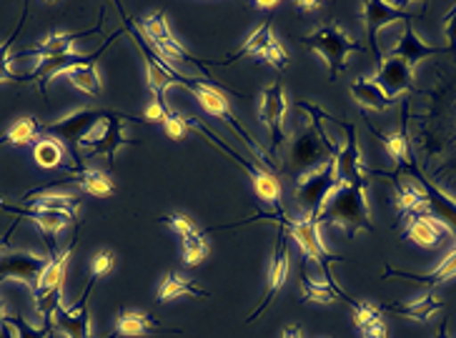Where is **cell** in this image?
I'll list each match as a JSON object with an SVG mask.
<instances>
[{
    "label": "cell",
    "mask_w": 456,
    "mask_h": 338,
    "mask_svg": "<svg viewBox=\"0 0 456 338\" xmlns=\"http://www.w3.org/2000/svg\"><path fill=\"white\" fill-rule=\"evenodd\" d=\"M316 223H336L346 229L349 238L362 230H374L371 216H369V196H366V181L359 183H344L341 189L331 193V198L323 203V208L316 216Z\"/></svg>",
    "instance_id": "obj_1"
},
{
    "label": "cell",
    "mask_w": 456,
    "mask_h": 338,
    "mask_svg": "<svg viewBox=\"0 0 456 338\" xmlns=\"http://www.w3.org/2000/svg\"><path fill=\"white\" fill-rule=\"evenodd\" d=\"M269 221H279V223H281L283 229H286V236H291L294 244L301 248L304 258H309V261H314V263L322 269L323 281H329L331 286H338L336 284L334 273H331V266L346 261V258L334 256V254L323 245L322 233H319V223H316L314 218L304 216V213L289 218L286 213H281V216H269Z\"/></svg>",
    "instance_id": "obj_2"
},
{
    "label": "cell",
    "mask_w": 456,
    "mask_h": 338,
    "mask_svg": "<svg viewBox=\"0 0 456 338\" xmlns=\"http://www.w3.org/2000/svg\"><path fill=\"white\" fill-rule=\"evenodd\" d=\"M110 113H113V110L108 109L73 110V113H68L66 118H61V121L43 123V135H45V138L61 141V146H66L70 161L76 163L73 171H83V158L81 153H78V146H81L83 138L91 133L98 123L106 121Z\"/></svg>",
    "instance_id": "obj_3"
},
{
    "label": "cell",
    "mask_w": 456,
    "mask_h": 338,
    "mask_svg": "<svg viewBox=\"0 0 456 338\" xmlns=\"http://www.w3.org/2000/svg\"><path fill=\"white\" fill-rule=\"evenodd\" d=\"M301 41H304V45H309V51L322 55L323 63L329 66V78L331 81H336L341 76V70H346V60H349L351 53H363L366 51L356 41H351L336 23H326V26L316 28L314 33L304 36Z\"/></svg>",
    "instance_id": "obj_4"
},
{
    "label": "cell",
    "mask_w": 456,
    "mask_h": 338,
    "mask_svg": "<svg viewBox=\"0 0 456 338\" xmlns=\"http://www.w3.org/2000/svg\"><path fill=\"white\" fill-rule=\"evenodd\" d=\"M341 189V181L336 176V163L326 161L311 171H304L296 176V201L304 216L316 221L323 203L331 198L334 190Z\"/></svg>",
    "instance_id": "obj_5"
},
{
    "label": "cell",
    "mask_w": 456,
    "mask_h": 338,
    "mask_svg": "<svg viewBox=\"0 0 456 338\" xmlns=\"http://www.w3.org/2000/svg\"><path fill=\"white\" fill-rule=\"evenodd\" d=\"M78 238V236H76ZM76 238L73 244L68 245L66 251L55 254L51 261H48V269L43 270L41 281L36 286L33 296H36V311L43 318V326H53L55 311L61 309V296H63V278H66L68 261L73 256V245H76Z\"/></svg>",
    "instance_id": "obj_6"
},
{
    "label": "cell",
    "mask_w": 456,
    "mask_h": 338,
    "mask_svg": "<svg viewBox=\"0 0 456 338\" xmlns=\"http://www.w3.org/2000/svg\"><path fill=\"white\" fill-rule=\"evenodd\" d=\"M123 121L141 123L143 118L123 116V113H116V110H113L106 121L98 123L94 131L83 138L78 149H86L88 156H103L108 161V165H113V161H116V150L123 149V146H138V141H131L128 135L123 133Z\"/></svg>",
    "instance_id": "obj_7"
},
{
    "label": "cell",
    "mask_w": 456,
    "mask_h": 338,
    "mask_svg": "<svg viewBox=\"0 0 456 338\" xmlns=\"http://www.w3.org/2000/svg\"><path fill=\"white\" fill-rule=\"evenodd\" d=\"M135 28H138V33H141L146 41H151V45H153V53L159 55L166 66L175 68L178 63H191V66L203 68L201 60H196V58L188 53L181 43L175 41V36L171 33L168 20H166V15L163 13L148 15V18H143V20H141Z\"/></svg>",
    "instance_id": "obj_8"
},
{
    "label": "cell",
    "mask_w": 456,
    "mask_h": 338,
    "mask_svg": "<svg viewBox=\"0 0 456 338\" xmlns=\"http://www.w3.org/2000/svg\"><path fill=\"white\" fill-rule=\"evenodd\" d=\"M186 91H191V93H193V98H196V101L201 103V109L206 110L208 116H216L218 121L228 123V125H231V131L239 135L243 143H246L248 149L254 150L258 158H264V161L269 163V156L264 153V149H261V146L256 143L251 135L243 131L241 123L236 121L233 110H231V106H228L226 95H224V91H221V88H218L216 83H211V81H196V83H193V85H191V88H186Z\"/></svg>",
    "instance_id": "obj_9"
},
{
    "label": "cell",
    "mask_w": 456,
    "mask_h": 338,
    "mask_svg": "<svg viewBox=\"0 0 456 338\" xmlns=\"http://www.w3.org/2000/svg\"><path fill=\"white\" fill-rule=\"evenodd\" d=\"M121 33H116V36H110L101 48H95L94 53H78V51H73V53L66 55H55V58H41L38 60V66L36 70L30 73V76H18V83H26V81H36L38 83V91L45 95V88H48V83L53 81L55 76H68L70 70H76V68H86V66H95V60L103 55L110 43L116 41Z\"/></svg>",
    "instance_id": "obj_10"
},
{
    "label": "cell",
    "mask_w": 456,
    "mask_h": 338,
    "mask_svg": "<svg viewBox=\"0 0 456 338\" xmlns=\"http://www.w3.org/2000/svg\"><path fill=\"white\" fill-rule=\"evenodd\" d=\"M336 150L329 141V135L323 133V128L319 125V121L309 123V128L301 135H296V141L291 143V168H296L298 173L304 171H311L316 165H322L326 161H334Z\"/></svg>",
    "instance_id": "obj_11"
},
{
    "label": "cell",
    "mask_w": 456,
    "mask_h": 338,
    "mask_svg": "<svg viewBox=\"0 0 456 338\" xmlns=\"http://www.w3.org/2000/svg\"><path fill=\"white\" fill-rule=\"evenodd\" d=\"M414 15H421V11H409V8H402L396 3H384V0H366L362 3V18L363 26H366V33H369V48L374 53L376 66L381 60V51H379V30L384 26H389L394 20H411Z\"/></svg>",
    "instance_id": "obj_12"
},
{
    "label": "cell",
    "mask_w": 456,
    "mask_h": 338,
    "mask_svg": "<svg viewBox=\"0 0 456 338\" xmlns=\"http://www.w3.org/2000/svg\"><path fill=\"white\" fill-rule=\"evenodd\" d=\"M246 55H248V58H258V60H266V63L273 68H283L286 63H289V53H286V48H283L281 41L276 38L273 28L266 26V23L256 28L254 33L243 41V45L239 48V53L231 55L228 60L233 63V60L246 58Z\"/></svg>",
    "instance_id": "obj_13"
},
{
    "label": "cell",
    "mask_w": 456,
    "mask_h": 338,
    "mask_svg": "<svg viewBox=\"0 0 456 338\" xmlns=\"http://www.w3.org/2000/svg\"><path fill=\"white\" fill-rule=\"evenodd\" d=\"M374 83L384 91L387 98L396 101L406 91H414V66H409L399 55H381L379 66H376Z\"/></svg>",
    "instance_id": "obj_14"
},
{
    "label": "cell",
    "mask_w": 456,
    "mask_h": 338,
    "mask_svg": "<svg viewBox=\"0 0 456 338\" xmlns=\"http://www.w3.org/2000/svg\"><path fill=\"white\" fill-rule=\"evenodd\" d=\"M289 266H291V254H289V241H286V229L279 223V236H276V248H273V258L269 266V286L266 294L258 301L256 311L248 316V321H256L261 313L269 309L271 303L276 301V296L281 294V288L289 281Z\"/></svg>",
    "instance_id": "obj_15"
},
{
    "label": "cell",
    "mask_w": 456,
    "mask_h": 338,
    "mask_svg": "<svg viewBox=\"0 0 456 338\" xmlns=\"http://www.w3.org/2000/svg\"><path fill=\"white\" fill-rule=\"evenodd\" d=\"M289 113V103H286V93L283 88L276 83V85H269L261 91V98H258V121L264 123L269 128L271 133V149L279 150L286 141V131H283V118Z\"/></svg>",
    "instance_id": "obj_16"
},
{
    "label": "cell",
    "mask_w": 456,
    "mask_h": 338,
    "mask_svg": "<svg viewBox=\"0 0 456 338\" xmlns=\"http://www.w3.org/2000/svg\"><path fill=\"white\" fill-rule=\"evenodd\" d=\"M403 173H411L416 178V183L421 186L424 190V196H427V203H429V216L436 218L439 223H442L446 233H452L456 238V201L449 196V193H444L439 186H434L429 178L421 176L419 173V168H416L414 158L403 165Z\"/></svg>",
    "instance_id": "obj_17"
},
{
    "label": "cell",
    "mask_w": 456,
    "mask_h": 338,
    "mask_svg": "<svg viewBox=\"0 0 456 338\" xmlns=\"http://www.w3.org/2000/svg\"><path fill=\"white\" fill-rule=\"evenodd\" d=\"M341 128L346 131V141L338 146L336 150V176L344 183H359V181H366L369 171L363 165L362 149H359V135H356V125L351 123H341Z\"/></svg>",
    "instance_id": "obj_18"
},
{
    "label": "cell",
    "mask_w": 456,
    "mask_h": 338,
    "mask_svg": "<svg viewBox=\"0 0 456 338\" xmlns=\"http://www.w3.org/2000/svg\"><path fill=\"white\" fill-rule=\"evenodd\" d=\"M98 286V278L88 281V288L81 296V301L73 309H58L53 316V328L61 331L68 338H91V318H88V301L94 296V288Z\"/></svg>",
    "instance_id": "obj_19"
},
{
    "label": "cell",
    "mask_w": 456,
    "mask_h": 338,
    "mask_svg": "<svg viewBox=\"0 0 456 338\" xmlns=\"http://www.w3.org/2000/svg\"><path fill=\"white\" fill-rule=\"evenodd\" d=\"M45 269H48V258L36 256V254L13 251V254L0 256V281L3 278H18V281L30 286V291H36Z\"/></svg>",
    "instance_id": "obj_20"
},
{
    "label": "cell",
    "mask_w": 456,
    "mask_h": 338,
    "mask_svg": "<svg viewBox=\"0 0 456 338\" xmlns=\"http://www.w3.org/2000/svg\"><path fill=\"white\" fill-rule=\"evenodd\" d=\"M0 211H5V213H15V216L33 221V223L41 229L43 236H45V241H48L51 258L58 254V251H55V236H58L63 229H68V226L76 221V218L66 216V213H55V211H36V208H20V205H13V203H5V201H0Z\"/></svg>",
    "instance_id": "obj_21"
},
{
    "label": "cell",
    "mask_w": 456,
    "mask_h": 338,
    "mask_svg": "<svg viewBox=\"0 0 456 338\" xmlns=\"http://www.w3.org/2000/svg\"><path fill=\"white\" fill-rule=\"evenodd\" d=\"M103 28V13L98 18V26L88 28V30H78V33H68V30H55L51 36H45L41 43H36L33 48H28L26 53L20 55H38V58H55V55H66L76 51V43L86 38V36H94Z\"/></svg>",
    "instance_id": "obj_22"
},
{
    "label": "cell",
    "mask_w": 456,
    "mask_h": 338,
    "mask_svg": "<svg viewBox=\"0 0 456 338\" xmlns=\"http://www.w3.org/2000/svg\"><path fill=\"white\" fill-rule=\"evenodd\" d=\"M396 189V208H399V218H416V216H429V203L421 186L416 183V178L411 173H403L402 178L394 181Z\"/></svg>",
    "instance_id": "obj_23"
},
{
    "label": "cell",
    "mask_w": 456,
    "mask_h": 338,
    "mask_svg": "<svg viewBox=\"0 0 456 338\" xmlns=\"http://www.w3.org/2000/svg\"><path fill=\"white\" fill-rule=\"evenodd\" d=\"M66 183L81 186L88 196H95V198H110V196H113V181H110V176H108L106 171H98V168H83V171H76L73 176L61 178V181H53V183H48V186L28 190V193H43V190L58 189V186H66Z\"/></svg>",
    "instance_id": "obj_24"
},
{
    "label": "cell",
    "mask_w": 456,
    "mask_h": 338,
    "mask_svg": "<svg viewBox=\"0 0 456 338\" xmlns=\"http://www.w3.org/2000/svg\"><path fill=\"white\" fill-rule=\"evenodd\" d=\"M163 334L159 321L146 311H135V309H123L116 316V331L110 336L101 338H138V336H156Z\"/></svg>",
    "instance_id": "obj_25"
},
{
    "label": "cell",
    "mask_w": 456,
    "mask_h": 338,
    "mask_svg": "<svg viewBox=\"0 0 456 338\" xmlns=\"http://www.w3.org/2000/svg\"><path fill=\"white\" fill-rule=\"evenodd\" d=\"M454 276H456V248L449 254V256L444 258L436 269L429 270V273H411V270H402V269H394V266H387V270H384V276H381V278H403V281H411V284L434 288V286H442L444 281H449V278H454Z\"/></svg>",
    "instance_id": "obj_26"
},
{
    "label": "cell",
    "mask_w": 456,
    "mask_h": 338,
    "mask_svg": "<svg viewBox=\"0 0 456 338\" xmlns=\"http://www.w3.org/2000/svg\"><path fill=\"white\" fill-rule=\"evenodd\" d=\"M351 318L363 338H387L384 313L371 301H351Z\"/></svg>",
    "instance_id": "obj_27"
},
{
    "label": "cell",
    "mask_w": 456,
    "mask_h": 338,
    "mask_svg": "<svg viewBox=\"0 0 456 338\" xmlns=\"http://www.w3.org/2000/svg\"><path fill=\"white\" fill-rule=\"evenodd\" d=\"M446 48H434V45H429V43H424L419 36L414 33V28H403V33L399 36V41H396V45L391 48L389 53L391 55H399V58H403L409 66H414L419 60H424V58H431V55H439L444 53Z\"/></svg>",
    "instance_id": "obj_28"
},
{
    "label": "cell",
    "mask_w": 456,
    "mask_h": 338,
    "mask_svg": "<svg viewBox=\"0 0 456 338\" xmlns=\"http://www.w3.org/2000/svg\"><path fill=\"white\" fill-rule=\"evenodd\" d=\"M20 201L30 203V208H36V211H55V213H66V216L73 218H76V211L81 205L78 198L66 196V193H51V190H45V193H26Z\"/></svg>",
    "instance_id": "obj_29"
},
{
    "label": "cell",
    "mask_w": 456,
    "mask_h": 338,
    "mask_svg": "<svg viewBox=\"0 0 456 338\" xmlns=\"http://www.w3.org/2000/svg\"><path fill=\"white\" fill-rule=\"evenodd\" d=\"M439 309H442V301L434 296V294H421V296H416L414 301L387 306V311L389 313H396V316H403V318H411V321H419V324H427Z\"/></svg>",
    "instance_id": "obj_30"
},
{
    "label": "cell",
    "mask_w": 456,
    "mask_h": 338,
    "mask_svg": "<svg viewBox=\"0 0 456 338\" xmlns=\"http://www.w3.org/2000/svg\"><path fill=\"white\" fill-rule=\"evenodd\" d=\"M181 296H196V298H208L211 294L208 291H203L201 286L193 284L188 276L183 273H178V270H171L166 278L159 286V301L161 303H168V301H174V298Z\"/></svg>",
    "instance_id": "obj_31"
},
{
    "label": "cell",
    "mask_w": 456,
    "mask_h": 338,
    "mask_svg": "<svg viewBox=\"0 0 456 338\" xmlns=\"http://www.w3.org/2000/svg\"><path fill=\"white\" fill-rule=\"evenodd\" d=\"M446 233L442 223L431 216H416L409 221V230H406V238L414 241L416 245H424V248H434V245L442 241V236Z\"/></svg>",
    "instance_id": "obj_32"
},
{
    "label": "cell",
    "mask_w": 456,
    "mask_h": 338,
    "mask_svg": "<svg viewBox=\"0 0 456 338\" xmlns=\"http://www.w3.org/2000/svg\"><path fill=\"white\" fill-rule=\"evenodd\" d=\"M351 95L363 110H387L396 103V101L384 95V91L376 85L374 78H359L351 85Z\"/></svg>",
    "instance_id": "obj_33"
},
{
    "label": "cell",
    "mask_w": 456,
    "mask_h": 338,
    "mask_svg": "<svg viewBox=\"0 0 456 338\" xmlns=\"http://www.w3.org/2000/svg\"><path fill=\"white\" fill-rule=\"evenodd\" d=\"M301 296L311 303H334V301H354L338 286H331L329 281H314L309 276H301Z\"/></svg>",
    "instance_id": "obj_34"
},
{
    "label": "cell",
    "mask_w": 456,
    "mask_h": 338,
    "mask_svg": "<svg viewBox=\"0 0 456 338\" xmlns=\"http://www.w3.org/2000/svg\"><path fill=\"white\" fill-rule=\"evenodd\" d=\"M43 135V123L36 118H20L15 121L8 133L0 135V146H26L33 141H41Z\"/></svg>",
    "instance_id": "obj_35"
},
{
    "label": "cell",
    "mask_w": 456,
    "mask_h": 338,
    "mask_svg": "<svg viewBox=\"0 0 456 338\" xmlns=\"http://www.w3.org/2000/svg\"><path fill=\"white\" fill-rule=\"evenodd\" d=\"M33 158L36 163L41 165V168H58L61 163L66 161V149L55 141V138H45L43 135L41 141H36V146H33Z\"/></svg>",
    "instance_id": "obj_36"
},
{
    "label": "cell",
    "mask_w": 456,
    "mask_h": 338,
    "mask_svg": "<svg viewBox=\"0 0 456 338\" xmlns=\"http://www.w3.org/2000/svg\"><path fill=\"white\" fill-rule=\"evenodd\" d=\"M379 138H381V143H384V149H387V153H389L391 158H394V163L399 165V168H403L406 163L411 161V149H409V135H406V131H394V133L384 135L379 133Z\"/></svg>",
    "instance_id": "obj_37"
},
{
    "label": "cell",
    "mask_w": 456,
    "mask_h": 338,
    "mask_svg": "<svg viewBox=\"0 0 456 338\" xmlns=\"http://www.w3.org/2000/svg\"><path fill=\"white\" fill-rule=\"evenodd\" d=\"M68 81L73 83L81 93L88 95H101V73L95 66H86V68H76L68 73Z\"/></svg>",
    "instance_id": "obj_38"
},
{
    "label": "cell",
    "mask_w": 456,
    "mask_h": 338,
    "mask_svg": "<svg viewBox=\"0 0 456 338\" xmlns=\"http://www.w3.org/2000/svg\"><path fill=\"white\" fill-rule=\"evenodd\" d=\"M206 256H208V244H206L203 233L183 238V263L186 266H201Z\"/></svg>",
    "instance_id": "obj_39"
},
{
    "label": "cell",
    "mask_w": 456,
    "mask_h": 338,
    "mask_svg": "<svg viewBox=\"0 0 456 338\" xmlns=\"http://www.w3.org/2000/svg\"><path fill=\"white\" fill-rule=\"evenodd\" d=\"M26 15H28V11H26V13H23V18H20V23H18V28H15L13 33H11V38H8V41L0 43V83L18 81V76H13V70H11V48H13L15 38H18L20 28H23V23H26Z\"/></svg>",
    "instance_id": "obj_40"
},
{
    "label": "cell",
    "mask_w": 456,
    "mask_h": 338,
    "mask_svg": "<svg viewBox=\"0 0 456 338\" xmlns=\"http://www.w3.org/2000/svg\"><path fill=\"white\" fill-rule=\"evenodd\" d=\"M116 254L113 251H108V248H103V251H95L94 258H91V278H103V276H108L110 270L116 269Z\"/></svg>",
    "instance_id": "obj_41"
},
{
    "label": "cell",
    "mask_w": 456,
    "mask_h": 338,
    "mask_svg": "<svg viewBox=\"0 0 456 338\" xmlns=\"http://www.w3.org/2000/svg\"><path fill=\"white\" fill-rule=\"evenodd\" d=\"M163 226H168V229L174 230V233H178L181 238H188V236H196V233H201L199 230V226L191 221V218L186 216V213H171V216L161 218Z\"/></svg>",
    "instance_id": "obj_42"
},
{
    "label": "cell",
    "mask_w": 456,
    "mask_h": 338,
    "mask_svg": "<svg viewBox=\"0 0 456 338\" xmlns=\"http://www.w3.org/2000/svg\"><path fill=\"white\" fill-rule=\"evenodd\" d=\"M11 328H15V334L18 338H51L53 336V326H41V328H30V326L20 318V316H13L11 321H8Z\"/></svg>",
    "instance_id": "obj_43"
},
{
    "label": "cell",
    "mask_w": 456,
    "mask_h": 338,
    "mask_svg": "<svg viewBox=\"0 0 456 338\" xmlns=\"http://www.w3.org/2000/svg\"><path fill=\"white\" fill-rule=\"evenodd\" d=\"M163 131H166V135H168L171 141H181L188 131V118L183 113H171V116L166 118V123H163Z\"/></svg>",
    "instance_id": "obj_44"
},
{
    "label": "cell",
    "mask_w": 456,
    "mask_h": 338,
    "mask_svg": "<svg viewBox=\"0 0 456 338\" xmlns=\"http://www.w3.org/2000/svg\"><path fill=\"white\" fill-rule=\"evenodd\" d=\"M171 113H168V109H166V103L163 101H156V98H151V103H148L146 109V116H143V121L148 123H166V118H168Z\"/></svg>",
    "instance_id": "obj_45"
},
{
    "label": "cell",
    "mask_w": 456,
    "mask_h": 338,
    "mask_svg": "<svg viewBox=\"0 0 456 338\" xmlns=\"http://www.w3.org/2000/svg\"><path fill=\"white\" fill-rule=\"evenodd\" d=\"M444 36H446V43H449V53L456 55V8L452 13L444 15Z\"/></svg>",
    "instance_id": "obj_46"
},
{
    "label": "cell",
    "mask_w": 456,
    "mask_h": 338,
    "mask_svg": "<svg viewBox=\"0 0 456 338\" xmlns=\"http://www.w3.org/2000/svg\"><path fill=\"white\" fill-rule=\"evenodd\" d=\"M281 338H304V334H301V328H298V326H286Z\"/></svg>",
    "instance_id": "obj_47"
},
{
    "label": "cell",
    "mask_w": 456,
    "mask_h": 338,
    "mask_svg": "<svg viewBox=\"0 0 456 338\" xmlns=\"http://www.w3.org/2000/svg\"><path fill=\"white\" fill-rule=\"evenodd\" d=\"M15 229H18V223H13V226H11V230H8L5 236H0V248H3V245H8V241H11V236L15 233Z\"/></svg>",
    "instance_id": "obj_48"
},
{
    "label": "cell",
    "mask_w": 456,
    "mask_h": 338,
    "mask_svg": "<svg viewBox=\"0 0 456 338\" xmlns=\"http://www.w3.org/2000/svg\"><path fill=\"white\" fill-rule=\"evenodd\" d=\"M296 5H298L301 11H316V8H319L322 3H296Z\"/></svg>",
    "instance_id": "obj_49"
},
{
    "label": "cell",
    "mask_w": 456,
    "mask_h": 338,
    "mask_svg": "<svg viewBox=\"0 0 456 338\" xmlns=\"http://www.w3.org/2000/svg\"><path fill=\"white\" fill-rule=\"evenodd\" d=\"M436 338H452V336H449V331H446V321H444L442 328L436 331Z\"/></svg>",
    "instance_id": "obj_50"
},
{
    "label": "cell",
    "mask_w": 456,
    "mask_h": 338,
    "mask_svg": "<svg viewBox=\"0 0 456 338\" xmlns=\"http://www.w3.org/2000/svg\"><path fill=\"white\" fill-rule=\"evenodd\" d=\"M276 5H279V3H256V8H276Z\"/></svg>",
    "instance_id": "obj_51"
}]
</instances>
